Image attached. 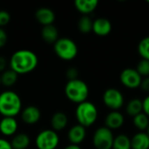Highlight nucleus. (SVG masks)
Wrapping results in <instances>:
<instances>
[{
	"instance_id": "obj_1",
	"label": "nucleus",
	"mask_w": 149,
	"mask_h": 149,
	"mask_svg": "<svg viewBox=\"0 0 149 149\" xmlns=\"http://www.w3.org/2000/svg\"><path fill=\"white\" fill-rule=\"evenodd\" d=\"M38 64L37 54L29 49H20L12 53L10 58V69L17 74H26L36 69Z\"/></svg>"
},
{
	"instance_id": "obj_2",
	"label": "nucleus",
	"mask_w": 149,
	"mask_h": 149,
	"mask_svg": "<svg viewBox=\"0 0 149 149\" xmlns=\"http://www.w3.org/2000/svg\"><path fill=\"white\" fill-rule=\"evenodd\" d=\"M22 111V100L14 91H3L0 93V114L3 117H14Z\"/></svg>"
},
{
	"instance_id": "obj_3",
	"label": "nucleus",
	"mask_w": 149,
	"mask_h": 149,
	"mask_svg": "<svg viewBox=\"0 0 149 149\" xmlns=\"http://www.w3.org/2000/svg\"><path fill=\"white\" fill-rule=\"evenodd\" d=\"M65 94L70 101L79 105L86 101L89 96V87L82 79L68 80L65 86Z\"/></svg>"
},
{
	"instance_id": "obj_4",
	"label": "nucleus",
	"mask_w": 149,
	"mask_h": 149,
	"mask_svg": "<svg viewBox=\"0 0 149 149\" xmlns=\"http://www.w3.org/2000/svg\"><path fill=\"white\" fill-rule=\"evenodd\" d=\"M75 116L78 124L86 128L96 122L98 119V109L93 102L86 100L77 106Z\"/></svg>"
},
{
	"instance_id": "obj_5",
	"label": "nucleus",
	"mask_w": 149,
	"mask_h": 149,
	"mask_svg": "<svg viewBox=\"0 0 149 149\" xmlns=\"http://www.w3.org/2000/svg\"><path fill=\"white\" fill-rule=\"evenodd\" d=\"M53 50L56 55L65 61L72 60L78 55V45L69 38H59L53 44Z\"/></svg>"
},
{
	"instance_id": "obj_6",
	"label": "nucleus",
	"mask_w": 149,
	"mask_h": 149,
	"mask_svg": "<svg viewBox=\"0 0 149 149\" xmlns=\"http://www.w3.org/2000/svg\"><path fill=\"white\" fill-rule=\"evenodd\" d=\"M35 144L38 149H56L59 144V136L52 129H44L36 136Z\"/></svg>"
},
{
	"instance_id": "obj_7",
	"label": "nucleus",
	"mask_w": 149,
	"mask_h": 149,
	"mask_svg": "<svg viewBox=\"0 0 149 149\" xmlns=\"http://www.w3.org/2000/svg\"><path fill=\"white\" fill-rule=\"evenodd\" d=\"M113 140L112 130L104 126L95 130L93 135V145L94 149H112Z\"/></svg>"
},
{
	"instance_id": "obj_8",
	"label": "nucleus",
	"mask_w": 149,
	"mask_h": 149,
	"mask_svg": "<svg viewBox=\"0 0 149 149\" xmlns=\"http://www.w3.org/2000/svg\"><path fill=\"white\" fill-rule=\"evenodd\" d=\"M103 103L113 111H118L124 105V96L122 93L113 87L107 89L103 93Z\"/></svg>"
},
{
	"instance_id": "obj_9",
	"label": "nucleus",
	"mask_w": 149,
	"mask_h": 149,
	"mask_svg": "<svg viewBox=\"0 0 149 149\" xmlns=\"http://www.w3.org/2000/svg\"><path fill=\"white\" fill-rule=\"evenodd\" d=\"M120 80L121 84L129 89H135L140 87L142 77L134 68H126L120 75Z\"/></svg>"
},
{
	"instance_id": "obj_10",
	"label": "nucleus",
	"mask_w": 149,
	"mask_h": 149,
	"mask_svg": "<svg viewBox=\"0 0 149 149\" xmlns=\"http://www.w3.org/2000/svg\"><path fill=\"white\" fill-rule=\"evenodd\" d=\"M21 119L25 124H36L41 119V111L35 106H28L21 111Z\"/></svg>"
},
{
	"instance_id": "obj_11",
	"label": "nucleus",
	"mask_w": 149,
	"mask_h": 149,
	"mask_svg": "<svg viewBox=\"0 0 149 149\" xmlns=\"http://www.w3.org/2000/svg\"><path fill=\"white\" fill-rule=\"evenodd\" d=\"M86 136V129L79 124L73 125L67 133V138L70 144L79 145L82 143Z\"/></svg>"
},
{
	"instance_id": "obj_12",
	"label": "nucleus",
	"mask_w": 149,
	"mask_h": 149,
	"mask_svg": "<svg viewBox=\"0 0 149 149\" xmlns=\"http://www.w3.org/2000/svg\"><path fill=\"white\" fill-rule=\"evenodd\" d=\"M35 17L40 24L45 26L53 24L56 15L52 9L48 7H40L35 12Z\"/></svg>"
},
{
	"instance_id": "obj_13",
	"label": "nucleus",
	"mask_w": 149,
	"mask_h": 149,
	"mask_svg": "<svg viewBox=\"0 0 149 149\" xmlns=\"http://www.w3.org/2000/svg\"><path fill=\"white\" fill-rule=\"evenodd\" d=\"M112 31V24L106 17H98L93 22V31L100 37H106Z\"/></svg>"
},
{
	"instance_id": "obj_14",
	"label": "nucleus",
	"mask_w": 149,
	"mask_h": 149,
	"mask_svg": "<svg viewBox=\"0 0 149 149\" xmlns=\"http://www.w3.org/2000/svg\"><path fill=\"white\" fill-rule=\"evenodd\" d=\"M124 115L119 111H112L105 118V127L110 130H116L120 128L124 125Z\"/></svg>"
},
{
	"instance_id": "obj_15",
	"label": "nucleus",
	"mask_w": 149,
	"mask_h": 149,
	"mask_svg": "<svg viewBox=\"0 0 149 149\" xmlns=\"http://www.w3.org/2000/svg\"><path fill=\"white\" fill-rule=\"evenodd\" d=\"M18 124L14 117H3L0 120V133L4 136H14Z\"/></svg>"
},
{
	"instance_id": "obj_16",
	"label": "nucleus",
	"mask_w": 149,
	"mask_h": 149,
	"mask_svg": "<svg viewBox=\"0 0 149 149\" xmlns=\"http://www.w3.org/2000/svg\"><path fill=\"white\" fill-rule=\"evenodd\" d=\"M41 38L47 44H54L58 38V28L54 24L43 26L41 29Z\"/></svg>"
},
{
	"instance_id": "obj_17",
	"label": "nucleus",
	"mask_w": 149,
	"mask_h": 149,
	"mask_svg": "<svg viewBox=\"0 0 149 149\" xmlns=\"http://www.w3.org/2000/svg\"><path fill=\"white\" fill-rule=\"evenodd\" d=\"M98 4L99 2L97 0H76L74 2L76 10L83 15L86 16L92 13L97 8Z\"/></svg>"
},
{
	"instance_id": "obj_18",
	"label": "nucleus",
	"mask_w": 149,
	"mask_h": 149,
	"mask_svg": "<svg viewBox=\"0 0 149 149\" xmlns=\"http://www.w3.org/2000/svg\"><path fill=\"white\" fill-rule=\"evenodd\" d=\"M68 124V117L63 112H56L51 118L52 129L58 132L65 129Z\"/></svg>"
},
{
	"instance_id": "obj_19",
	"label": "nucleus",
	"mask_w": 149,
	"mask_h": 149,
	"mask_svg": "<svg viewBox=\"0 0 149 149\" xmlns=\"http://www.w3.org/2000/svg\"><path fill=\"white\" fill-rule=\"evenodd\" d=\"M131 149H149V136L147 133L140 132L131 138Z\"/></svg>"
},
{
	"instance_id": "obj_20",
	"label": "nucleus",
	"mask_w": 149,
	"mask_h": 149,
	"mask_svg": "<svg viewBox=\"0 0 149 149\" xmlns=\"http://www.w3.org/2000/svg\"><path fill=\"white\" fill-rule=\"evenodd\" d=\"M10 142L13 149H26L30 146L31 139L28 134L24 133H19L12 136V139Z\"/></svg>"
},
{
	"instance_id": "obj_21",
	"label": "nucleus",
	"mask_w": 149,
	"mask_h": 149,
	"mask_svg": "<svg viewBox=\"0 0 149 149\" xmlns=\"http://www.w3.org/2000/svg\"><path fill=\"white\" fill-rule=\"evenodd\" d=\"M126 112L128 115L134 117L141 113L143 112V105L142 100L140 99H133L131 100L126 106Z\"/></svg>"
},
{
	"instance_id": "obj_22",
	"label": "nucleus",
	"mask_w": 149,
	"mask_h": 149,
	"mask_svg": "<svg viewBox=\"0 0 149 149\" xmlns=\"http://www.w3.org/2000/svg\"><path fill=\"white\" fill-rule=\"evenodd\" d=\"M0 77L2 85L6 87H10L16 84L18 78V74L12 71L11 69H6L4 72L1 73Z\"/></svg>"
},
{
	"instance_id": "obj_23",
	"label": "nucleus",
	"mask_w": 149,
	"mask_h": 149,
	"mask_svg": "<svg viewBox=\"0 0 149 149\" xmlns=\"http://www.w3.org/2000/svg\"><path fill=\"white\" fill-rule=\"evenodd\" d=\"M133 124L138 130L143 132L148 128L149 117L142 112L140 114L133 117Z\"/></svg>"
},
{
	"instance_id": "obj_24",
	"label": "nucleus",
	"mask_w": 149,
	"mask_h": 149,
	"mask_svg": "<svg viewBox=\"0 0 149 149\" xmlns=\"http://www.w3.org/2000/svg\"><path fill=\"white\" fill-rule=\"evenodd\" d=\"M112 149H131V139L126 134H119L114 137Z\"/></svg>"
},
{
	"instance_id": "obj_25",
	"label": "nucleus",
	"mask_w": 149,
	"mask_h": 149,
	"mask_svg": "<svg viewBox=\"0 0 149 149\" xmlns=\"http://www.w3.org/2000/svg\"><path fill=\"white\" fill-rule=\"evenodd\" d=\"M93 22L92 18L89 16L83 15L78 22V28L82 33H89L93 31Z\"/></svg>"
},
{
	"instance_id": "obj_26",
	"label": "nucleus",
	"mask_w": 149,
	"mask_h": 149,
	"mask_svg": "<svg viewBox=\"0 0 149 149\" xmlns=\"http://www.w3.org/2000/svg\"><path fill=\"white\" fill-rule=\"evenodd\" d=\"M138 52L142 59L149 60V36L143 38L138 45Z\"/></svg>"
},
{
	"instance_id": "obj_27",
	"label": "nucleus",
	"mask_w": 149,
	"mask_h": 149,
	"mask_svg": "<svg viewBox=\"0 0 149 149\" xmlns=\"http://www.w3.org/2000/svg\"><path fill=\"white\" fill-rule=\"evenodd\" d=\"M136 71L141 77H149V60L141 59L137 65Z\"/></svg>"
},
{
	"instance_id": "obj_28",
	"label": "nucleus",
	"mask_w": 149,
	"mask_h": 149,
	"mask_svg": "<svg viewBox=\"0 0 149 149\" xmlns=\"http://www.w3.org/2000/svg\"><path fill=\"white\" fill-rule=\"evenodd\" d=\"M10 21V14L5 10H0V27H3L7 25Z\"/></svg>"
},
{
	"instance_id": "obj_29",
	"label": "nucleus",
	"mask_w": 149,
	"mask_h": 149,
	"mask_svg": "<svg viewBox=\"0 0 149 149\" xmlns=\"http://www.w3.org/2000/svg\"><path fill=\"white\" fill-rule=\"evenodd\" d=\"M65 75H66L68 80H73V79H79L78 78V76H79V71L75 67H70V68H68L66 70Z\"/></svg>"
},
{
	"instance_id": "obj_30",
	"label": "nucleus",
	"mask_w": 149,
	"mask_h": 149,
	"mask_svg": "<svg viewBox=\"0 0 149 149\" xmlns=\"http://www.w3.org/2000/svg\"><path fill=\"white\" fill-rule=\"evenodd\" d=\"M8 41V35L7 32L5 31V30L3 28L0 27V48L3 47Z\"/></svg>"
},
{
	"instance_id": "obj_31",
	"label": "nucleus",
	"mask_w": 149,
	"mask_h": 149,
	"mask_svg": "<svg viewBox=\"0 0 149 149\" xmlns=\"http://www.w3.org/2000/svg\"><path fill=\"white\" fill-rule=\"evenodd\" d=\"M140 88L145 93H149V77H145L144 79L142 78Z\"/></svg>"
},
{
	"instance_id": "obj_32",
	"label": "nucleus",
	"mask_w": 149,
	"mask_h": 149,
	"mask_svg": "<svg viewBox=\"0 0 149 149\" xmlns=\"http://www.w3.org/2000/svg\"><path fill=\"white\" fill-rule=\"evenodd\" d=\"M142 105H143V113L149 117V95H148L142 100Z\"/></svg>"
},
{
	"instance_id": "obj_33",
	"label": "nucleus",
	"mask_w": 149,
	"mask_h": 149,
	"mask_svg": "<svg viewBox=\"0 0 149 149\" xmlns=\"http://www.w3.org/2000/svg\"><path fill=\"white\" fill-rule=\"evenodd\" d=\"M0 149H13L10 142L3 138H0Z\"/></svg>"
},
{
	"instance_id": "obj_34",
	"label": "nucleus",
	"mask_w": 149,
	"mask_h": 149,
	"mask_svg": "<svg viewBox=\"0 0 149 149\" xmlns=\"http://www.w3.org/2000/svg\"><path fill=\"white\" fill-rule=\"evenodd\" d=\"M7 67V60L4 57L0 56V72L2 73L6 70Z\"/></svg>"
},
{
	"instance_id": "obj_35",
	"label": "nucleus",
	"mask_w": 149,
	"mask_h": 149,
	"mask_svg": "<svg viewBox=\"0 0 149 149\" xmlns=\"http://www.w3.org/2000/svg\"><path fill=\"white\" fill-rule=\"evenodd\" d=\"M64 149H82L79 145H74V144H69L66 147H65Z\"/></svg>"
},
{
	"instance_id": "obj_36",
	"label": "nucleus",
	"mask_w": 149,
	"mask_h": 149,
	"mask_svg": "<svg viewBox=\"0 0 149 149\" xmlns=\"http://www.w3.org/2000/svg\"><path fill=\"white\" fill-rule=\"evenodd\" d=\"M147 134H148V135L149 136V127H148V128L147 129Z\"/></svg>"
},
{
	"instance_id": "obj_37",
	"label": "nucleus",
	"mask_w": 149,
	"mask_h": 149,
	"mask_svg": "<svg viewBox=\"0 0 149 149\" xmlns=\"http://www.w3.org/2000/svg\"><path fill=\"white\" fill-rule=\"evenodd\" d=\"M2 85V83H1V77H0V86Z\"/></svg>"
},
{
	"instance_id": "obj_38",
	"label": "nucleus",
	"mask_w": 149,
	"mask_h": 149,
	"mask_svg": "<svg viewBox=\"0 0 149 149\" xmlns=\"http://www.w3.org/2000/svg\"><path fill=\"white\" fill-rule=\"evenodd\" d=\"M147 3H149V0H148V1H147Z\"/></svg>"
}]
</instances>
